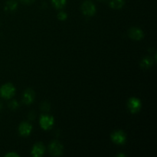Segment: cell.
I'll use <instances>...</instances> for the list:
<instances>
[{
	"label": "cell",
	"mask_w": 157,
	"mask_h": 157,
	"mask_svg": "<svg viewBox=\"0 0 157 157\" xmlns=\"http://www.w3.org/2000/svg\"><path fill=\"white\" fill-rule=\"evenodd\" d=\"M49 153L54 156H61L63 153V146L59 141L54 140L49 144L48 147Z\"/></svg>",
	"instance_id": "7a4b0ae2"
},
{
	"label": "cell",
	"mask_w": 157,
	"mask_h": 157,
	"mask_svg": "<svg viewBox=\"0 0 157 157\" xmlns=\"http://www.w3.org/2000/svg\"><path fill=\"white\" fill-rule=\"evenodd\" d=\"M1 108H2V103L0 102V110H1Z\"/></svg>",
	"instance_id": "ffe728a7"
},
{
	"label": "cell",
	"mask_w": 157,
	"mask_h": 157,
	"mask_svg": "<svg viewBox=\"0 0 157 157\" xmlns=\"http://www.w3.org/2000/svg\"><path fill=\"white\" fill-rule=\"evenodd\" d=\"M20 1H21V2L24 3V4L29 5V4H31V3L35 1V0H20Z\"/></svg>",
	"instance_id": "ac0fdd59"
},
{
	"label": "cell",
	"mask_w": 157,
	"mask_h": 157,
	"mask_svg": "<svg viewBox=\"0 0 157 157\" xmlns=\"http://www.w3.org/2000/svg\"><path fill=\"white\" fill-rule=\"evenodd\" d=\"M58 19L61 20V21H64V20H65L66 18H67V13L64 12H60L58 14Z\"/></svg>",
	"instance_id": "2e32d148"
},
{
	"label": "cell",
	"mask_w": 157,
	"mask_h": 157,
	"mask_svg": "<svg viewBox=\"0 0 157 157\" xmlns=\"http://www.w3.org/2000/svg\"><path fill=\"white\" fill-rule=\"evenodd\" d=\"M111 140L117 145H123L126 142V135L122 130H117L111 134Z\"/></svg>",
	"instance_id": "5b68a950"
},
{
	"label": "cell",
	"mask_w": 157,
	"mask_h": 157,
	"mask_svg": "<svg viewBox=\"0 0 157 157\" xmlns=\"http://www.w3.org/2000/svg\"><path fill=\"white\" fill-rule=\"evenodd\" d=\"M129 36L130 38L135 41H140L144 38V32L139 28H131L128 32Z\"/></svg>",
	"instance_id": "52a82bcc"
},
{
	"label": "cell",
	"mask_w": 157,
	"mask_h": 157,
	"mask_svg": "<svg viewBox=\"0 0 157 157\" xmlns=\"http://www.w3.org/2000/svg\"><path fill=\"white\" fill-rule=\"evenodd\" d=\"M98 1H105V0H98Z\"/></svg>",
	"instance_id": "44dd1931"
},
{
	"label": "cell",
	"mask_w": 157,
	"mask_h": 157,
	"mask_svg": "<svg viewBox=\"0 0 157 157\" xmlns=\"http://www.w3.org/2000/svg\"><path fill=\"white\" fill-rule=\"evenodd\" d=\"M17 6H18L17 2H15V0H9V1H8L7 3H6V9L9 11H14L15 10Z\"/></svg>",
	"instance_id": "5bb4252c"
},
{
	"label": "cell",
	"mask_w": 157,
	"mask_h": 157,
	"mask_svg": "<svg viewBox=\"0 0 157 157\" xmlns=\"http://www.w3.org/2000/svg\"><path fill=\"white\" fill-rule=\"evenodd\" d=\"M15 88L12 84L8 83L4 84L0 88V96L5 99H10L15 95Z\"/></svg>",
	"instance_id": "6da1fadb"
},
{
	"label": "cell",
	"mask_w": 157,
	"mask_h": 157,
	"mask_svg": "<svg viewBox=\"0 0 157 157\" xmlns=\"http://www.w3.org/2000/svg\"><path fill=\"white\" fill-rule=\"evenodd\" d=\"M117 156H125V155H123V154H118Z\"/></svg>",
	"instance_id": "d6986e66"
},
{
	"label": "cell",
	"mask_w": 157,
	"mask_h": 157,
	"mask_svg": "<svg viewBox=\"0 0 157 157\" xmlns=\"http://www.w3.org/2000/svg\"><path fill=\"white\" fill-rule=\"evenodd\" d=\"M32 130V127L30 124L27 122L21 123L19 125V128H18V131H19L20 135L23 136H29L31 133Z\"/></svg>",
	"instance_id": "30bf717a"
},
{
	"label": "cell",
	"mask_w": 157,
	"mask_h": 157,
	"mask_svg": "<svg viewBox=\"0 0 157 157\" xmlns=\"http://www.w3.org/2000/svg\"><path fill=\"white\" fill-rule=\"evenodd\" d=\"M54 7L57 9H61L66 6L67 0H52Z\"/></svg>",
	"instance_id": "4fadbf2b"
},
{
	"label": "cell",
	"mask_w": 157,
	"mask_h": 157,
	"mask_svg": "<svg viewBox=\"0 0 157 157\" xmlns=\"http://www.w3.org/2000/svg\"><path fill=\"white\" fill-rule=\"evenodd\" d=\"M35 91H34L32 89H27V90L24 92V94H23V103L25 104H28V105H29V104H31L33 102L34 99H35Z\"/></svg>",
	"instance_id": "ba28073f"
},
{
	"label": "cell",
	"mask_w": 157,
	"mask_h": 157,
	"mask_svg": "<svg viewBox=\"0 0 157 157\" xmlns=\"http://www.w3.org/2000/svg\"><path fill=\"white\" fill-rule=\"evenodd\" d=\"M153 64V61L152 58L150 57H145L142 59V61H140V67L144 69H147V68H150Z\"/></svg>",
	"instance_id": "8fae6325"
},
{
	"label": "cell",
	"mask_w": 157,
	"mask_h": 157,
	"mask_svg": "<svg viewBox=\"0 0 157 157\" xmlns=\"http://www.w3.org/2000/svg\"><path fill=\"white\" fill-rule=\"evenodd\" d=\"M18 106H19V105H18V103L16 101H11V102L9 103V107H10L12 110H16V109H18Z\"/></svg>",
	"instance_id": "9a60e30c"
},
{
	"label": "cell",
	"mask_w": 157,
	"mask_h": 157,
	"mask_svg": "<svg viewBox=\"0 0 157 157\" xmlns=\"http://www.w3.org/2000/svg\"><path fill=\"white\" fill-rule=\"evenodd\" d=\"M44 146L42 143H37L32 150V155L34 157H41L44 153Z\"/></svg>",
	"instance_id": "9c48e42d"
},
{
	"label": "cell",
	"mask_w": 157,
	"mask_h": 157,
	"mask_svg": "<svg viewBox=\"0 0 157 157\" xmlns=\"http://www.w3.org/2000/svg\"><path fill=\"white\" fill-rule=\"evenodd\" d=\"M18 156H19V155H18L15 153H9L6 155V157H18Z\"/></svg>",
	"instance_id": "e0dca14e"
},
{
	"label": "cell",
	"mask_w": 157,
	"mask_h": 157,
	"mask_svg": "<svg viewBox=\"0 0 157 157\" xmlns=\"http://www.w3.org/2000/svg\"><path fill=\"white\" fill-rule=\"evenodd\" d=\"M141 102L138 98H131L127 102V107L128 110L132 113H136L139 112L141 109Z\"/></svg>",
	"instance_id": "277c9868"
},
{
	"label": "cell",
	"mask_w": 157,
	"mask_h": 157,
	"mask_svg": "<svg viewBox=\"0 0 157 157\" xmlns=\"http://www.w3.org/2000/svg\"><path fill=\"white\" fill-rule=\"evenodd\" d=\"M54 124V118L48 115H42L40 118V125L44 130H50Z\"/></svg>",
	"instance_id": "8992f818"
},
{
	"label": "cell",
	"mask_w": 157,
	"mask_h": 157,
	"mask_svg": "<svg viewBox=\"0 0 157 157\" xmlns=\"http://www.w3.org/2000/svg\"><path fill=\"white\" fill-rule=\"evenodd\" d=\"M81 11L86 16H93L96 12V7L91 1L87 0L81 5Z\"/></svg>",
	"instance_id": "3957f363"
},
{
	"label": "cell",
	"mask_w": 157,
	"mask_h": 157,
	"mask_svg": "<svg viewBox=\"0 0 157 157\" xmlns=\"http://www.w3.org/2000/svg\"><path fill=\"white\" fill-rule=\"evenodd\" d=\"M110 6L113 9H120L125 4V0H110Z\"/></svg>",
	"instance_id": "7c38bea8"
}]
</instances>
